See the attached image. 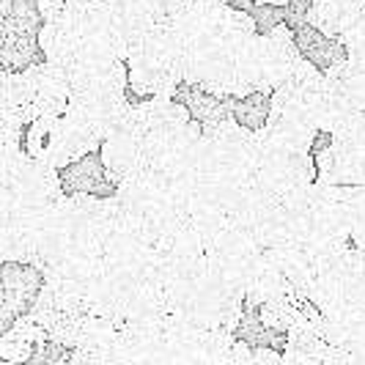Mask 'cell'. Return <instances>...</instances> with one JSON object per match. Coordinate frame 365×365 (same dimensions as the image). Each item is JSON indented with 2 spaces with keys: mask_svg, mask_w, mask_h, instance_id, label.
Returning a JSON list of instances; mask_svg holds the SVG:
<instances>
[{
  "mask_svg": "<svg viewBox=\"0 0 365 365\" xmlns=\"http://www.w3.org/2000/svg\"><path fill=\"white\" fill-rule=\"evenodd\" d=\"M47 338H50L47 327H41L31 316H22L11 327L0 332V360L9 365H31L36 349Z\"/></svg>",
  "mask_w": 365,
  "mask_h": 365,
  "instance_id": "cell-8",
  "label": "cell"
},
{
  "mask_svg": "<svg viewBox=\"0 0 365 365\" xmlns=\"http://www.w3.org/2000/svg\"><path fill=\"white\" fill-rule=\"evenodd\" d=\"M365 9V0H313L308 22L324 31L327 36L341 38V34L357 19V14Z\"/></svg>",
  "mask_w": 365,
  "mask_h": 365,
  "instance_id": "cell-13",
  "label": "cell"
},
{
  "mask_svg": "<svg viewBox=\"0 0 365 365\" xmlns=\"http://www.w3.org/2000/svg\"><path fill=\"white\" fill-rule=\"evenodd\" d=\"M61 182H63V192L66 195H99V198H110L118 192V184L108 176L105 160L99 154V148L74 160L69 168L61 170Z\"/></svg>",
  "mask_w": 365,
  "mask_h": 365,
  "instance_id": "cell-7",
  "label": "cell"
},
{
  "mask_svg": "<svg viewBox=\"0 0 365 365\" xmlns=\"http://www.w3.org/2000/svg\"><path fill=\"white\" fill-rule=\"evenodd\" d=\"M41 28L44 17L38 0H14L0 11V66L9 72H22L38 61H47L41 53Z\"/></svg>",
  "mask_w": 365,
  "mask_h": 365,
  "instance_id": "cell-1",
  "label": "cell"
},
{
  "mask_svg": "<svg viewBox=\"0 0 365 365\" xmlns=\"http://www.w3.org/2000/svg\"><path fill=\"white\" fill-rule=\"evenodd\" d=\"M38 11L44 22L47 19H58V17H66L74 11V0H38Z\"/></svg>",
  "mask_w": 365,
  "mask_h": 365,
  "instance_id": "cell-17",
  "label": "cell"
},
{
  "mask_svg": "<svg viewBox=\"0 0 365 365\" xmlns=\"http://www.w3.org/2000/svg\"><path fill=\"white\" fill-rule=\"evenodd\" d=\"M256 3H274V6H289V0H256Z\"/></svg>",
  "mask_w": 365,
  "mask_h": 365,
  "instance_id": "cell-20",
  "label": "cell"
},
{
  "mask_svg": "<svg viewBox=\"0 0 365 365\" xmlns=\"http://www.w3.org/2000/svg\"><path fill=\"white\" fill-rule=\"evenodd\" d=\"M69 80L72 99L124 93L129 88V63L124 58H77L69 66Z\"/></svg>",
  "mask_w": 365,
  "mask_h": 365,
  "instance_id": "cell-4",
  "label": "cell"
},
{
  "mask_svg": "<svg viewBox=\"0 0 365 365\" xmlns=\"http://www.w3.org/2000/svg\"><path fill=\"white\" fill-rule=\"evenodd\" d=\"M289 9L286 6H274V3H256L253 9V19H256L258 34H272L277 25L286 22Z\"/></svg>",
  "mask_w": 365,
  "mask_h": 365,
  "instance_id": "cell-16",
  "label": "cell"
},
{
  "mask_svg": "<svg viewBox=\"0 0 365 365\" xmlns=\"http://www.w3.org/2000/svg\"><path fill=\"white\" fill-rule=\"evenodd\" d=\"M143 140H146V127L140 124V118L135 113V105H132L127 121L115 129L113 135H108L102 140V146H99V154H102L105 168H108V176L115 184H121L132 170L146 165Z\"/></svg>",
  "mask_w": 365,
  "mask_h": 365,
  "instance_id": "cell-5",
  "label": "cell"
},
{
  "mask_svg": "<svg viewBox=\"0 0 365 365\" xmlns=\"http://www.w3.org/2000/svg\"><path fill=\"white\" fill-rule=\"evenodd\" d=\"M22 146L34 160L53 165L58 170H63L74 163L72 151H69L66 127H63V115H36L25 129Z\"/></svg>",
  "mask_w": 365,
  "mask_h": 365,
  "instance_id": "cell-6",
  "label": "cell"
},
{
  "mask_svg": "<svg viewBox=\"0 0 365 365\" xmlns=\"http://www.w3.org/2000/svg\"><path fill=\"white\" fill-rule=\"evenodd\" d=\"M228 6H231V9H237V11H247V14H253L256 0H228Z\"/></svg>",
  "mask_w": 365,
  "mask_h": 365,
  "instance_id": "cell-19",
  "label": "cell"
},
{
  "mask_svg": "<svg viewBox=\"0 0 365 365\" xmlns=\"http://www.w3.org/2000/svg\"><path fill=\"white\" fill-rule=\"evenodd\" d=\"M135 113L146 132H160V129H176L192 121L190 108L179 102L176 96H148L135 105Z\"/></svg>",
  "mask_w": 365,
  "mask_h": 365,
  "instance_id": "cell-12",
  "label": "cell"
},
{
  "mask_svg": "<svg viewBox=\"0 0 365 365\" xmlns=\"http://www.w3.org/2000/svg\"><path fill=\"white\" fill-rule=\"evenodd\" d=\"M38 44H41V53L47 61L61 63V66H72L80 53V28H77L74 14L47 19L41 28Z\"/></svg>",
  "mask_w": 365,
  "mask_h": 365,
  "instance_id": "cell-10",
  "label": "cell"
},
{
  "mask_svg": "<svg viewBox=\"0 0 365 365\" xmlns=\"http://www.w3.org/2000/svg\"><path fill=\"white\" fill-rule=\"evenodd\" d=\"M173 96L190 108L192 118L198 124H203V127H217L222 121L234 118V102H237V96H220V93L206 91L201 83H187L184 80Z\"/></svg>",
  "mask_w": 365,
  "mask_h": 365,
  "instance_id": "cell-9",
  "label": "cell"
},
{
  "mask_svg": "<svg viewBox=\"0 0 365 365\" xmlns=\"http://www.w3.org/2000/svg\"><path fill=\"white\" fill-rule=\"evenodd\" d=\"M294 38H297V44H299L302 55H305L311 63H316L322 72H329L332 66H338L341 61H346L349 58V47L341 41V38L327 36L324 31H319V28L311 25V22L299 25V28L294 31Z\"/></svg>",
  "mask_w": 365,
  "mask_h": 365,
  "instance_id": "cell-11",
  "label": "cell"
},
{
  "mask_svg": "<svg viewBox=\"0 0 365 365\" xmlns=\"http://www.w3.org/2000/svg\"><path fill=\"white\" fill-rule=\"evenodd\" d=\"M269 113H272V93L269 91H250L247 96H237V102H234V118L253 132L269 124Z\"/></svg>",
  "mask_w": 365,
  "mask_h": 365,
  "instance_id": "cell-14",
  "label": "cell"
},
{
  "mask_svg": "<svg viewBox=\"0 0 365 365\" xmlns=\"http://www.w3.org/2000/svg\"><path fill=\"white\" fill-rule=\"evenodd\" d=\"M17 74L34 115H63L69 110V102H72L69 66H61L53 61H38Z\"/></svg>",
  "mask_w": 365,
  "mask_h": 365,
  "instance_id": "cell-3",
  "label": "cell"
},
{
  "mask_svg": "<svg viewBox=\"0 0 365 365\" xmlns=\"http://www.w3.org/2000/svg\"><path fill=\"white\" fill-rule=\"evenodd\" d=\"M341 41L346 44L349 50H354V47H360V44H363V41H365V9H363V11H360V14H357V19H354V22L349 25L346 31L341 34Z\"/></svg>",
  "mask_w": 365,
  "mask_h": 365,
  "instance_id": "cell-18",
  "label": "cell"
},
{
  "mask_svg": "<svg viewBox=\"0 0 365 365\" xmlns=\"http://www.w3.org/2000/svg\"><path fill=\"white\" fill-rule=\"evenodd\" d=\"M72 354H74L72 346H63V344H58L53 338H47L36 349L31 365H72Z\"/></svg>",
  "mask_w": 365,
  "mask_h": 365,
  "instance_id": "cell-15",
  "label": "cell"
},
{
  "mask_svg": "<svg viewBox=\"0 0 365 365\" xmlns=\"http://www.w3.org/2000/svg\"><path fill=\"white\" fill-rule=\"evenodd\" d=\"M44 280V269L34 261H0V332L31 313Z\"/></svg>",
  "mask_w": 365,
  "mask_h": 365,
  "instance_id": "cell-2",
  "label": "cell"
}]
</instances>
